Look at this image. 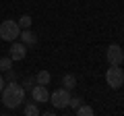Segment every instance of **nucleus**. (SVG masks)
Returning <instances> with one entry per match:
<instances>
[{"mask_svg":"<svg viewBox=\"0 0 124 116\" xmlns=\"http://www.w3.org/2000/svg\"><path fill=\"white\" fill-rule=\"evenodd\" d=\"M23 102H25V89H23V85L10 81L4 89H2V104H4L8 110H15V108H19Z\"/></svg>","mask_w":124,"mask_h":116,"instance_id":"1","label":"nucleus"},{"mask_svg":"<svg viewBox=\"0 0 124 116\" xmlns=\"http://www.w3.org/2000/svg\"><path fill=\"white\" fill-rule=\"evenodd\" d=\"M19 35H21V27H19L17 21H10V19L2 21V25H0V40L10 41V44H13Z\"/></svg>","mask_w":124,"mask_h":116,"instance_id":"2","label":"nucleus"},{"mask_svg":"<svg viewBox=\"0 0 124 116\" xmlns=\"http://www.w3.org/2000/svg\"><path fill=\"white\" fill-rule=\"evenodd\" d=\"M106 83L112 89H120L124 85V71L120 68V64H110V68L106 71Z\"/></svg>","mask_w":124,"mask_h":116,"instance_id":"3","label":"nucleus"},{"mask_svg":"<svg viewBox=\"0 0 124 116\" xmlns=\"http://www.w3.org/2000/svg\"><path fill=\"white\" fill-rule=\"evenodd\" d=\"M50 104H52L56 110H62V108H66L68 102H70V93H68L66 87H62V89H54V93H50Z\"/></svg>","mask_w":124,"mask_h":116,"instance_id":"4","label":"nucleus"},{"mask_svg":"<svg viewBox=\"0 0 124 116\" xmlns=\"http://www.w3.org/2000/svg\"><path fill=\"white\" fill-rule=\"evenodd\" d=\"M106 60L110 64H122L124 62V50L118 44H110L106 50Z\"/></svg>","mask_w":124,"mask_h":116,"instance_id":"5","label":"nucleus"},{"mask_svg":"<svg viewBox=\"0 0 124 116\" xmlns=\"http://www.w3.org/2000/svg\"><path fill=\"white\" fill-rule=\"evenodd\" d=\"M31 98H33V102H35V104H46V102L50 99V91H48V87H46V85L35 83L33 87H31Z\"/></svg>","mask_w":124,"mask_h":116,"instance_id":"6","label":"nucleus"},{"mask_svg":"<svg viewBox=\"0 0 124 116\" xmlns=\"http://www.w3.org/2000/svg\"><path fill=\"white\" fill-rule=\"evenodd\" d=\"M8 56L13 58V62H15V60H23V58L27 56V46L23 44V41H17V40H15L13 46H10V54H8Z\"/></svg>","mask_w":124,"mask_h":116,"instance_id":"7","label":"nucleus"},{"mask_svg":"<svg viewBox=\"0 0 124 116\" xmlns=\"http://www.w3.org/2000/svg\"><path fill=\"white\" fill-rule=\"evenodd\" d=\"M19 37H21V41L27 46V48L37 44V33H33L31 29H21V35H19Z\"/></svg>","mask_w":124,"mask_h":116,"instance_id":"8","label":"nucleus"},{"mask_svg":"<svg viewBox=\"0 0 124 116\" xmlns=\"http://www.w3.org/2000/svg\"><path fill=\"white\" fill-rule=\"evenodd\" d=\"M50 81H52V75H50L48 71H39L35 75V83H39V85H48Z\"/></svg>","mask_w":124,"mask_h":116,"instance_id":"9","label":"nucleus"},{"mask_svg":"<svg viewBox=\"0 0 124 116\" xmlns=\"http://www.w3.org/2000/svg\"><path fill=\"white\" fill-rule=\"evenodd\" d=\"M62 85H64L66 89H75V85H77V77H75V75H70V73H68V75H64V77H62Z\"/></svg>","mask_w":124,"mask_h":116,"instance_id":"10","label":"nucleus"},{"mask_svg":"<svg viewBox=\"0 0 124 116\" xmlns=\"http://www.w3.org/2000/svg\"><path fill=\"white\" fill-rule=\"evenodd\" d=\"M75 112H77V114H79V116H93V114H95V110H93L91 106H87V104H85V106H83V104H81V106L77 108Z\"/></svg>","mask_w":124,"mask_h":116,"instance_id":"11","label":"nucleus"},{"mask_svg":"<svg viewBox=\"0 0 124 116\" xmlns=\"http://www.w3.org/2000/svg\"><path fill=\"white\" fill-rule=\"evenodd\" d=\"M23 114H25V116H37V114H39L37 104H27V106L23 108Z\"/></svg>","mask_w":124,"mask_h":116,"instance_id":"12","label":"nucleus"},{"mask_svg":"<svg viewBox=\"0 0 124 116\" xmlns=\"http://www.w3.org/2000/svg\"><path fill=\"white\" fill-rule=\"evenodd\" d=\"M19 27H21V29H31V23H33V19L29 17V15H23L21 19H19Z\"/></svg>","mask_w":124,"mask_h":116,"instance_id":"13","label":"nucleus"},{"mask_svg":"<svg viewBox=\"0 0 124 116\" xmlns=\"http://www.w3.org/2000/svg\"><path fill=\"white\" fill-rule=\"evenodd\" d=\"M13 68V58L10 56H2L0 58V71H8Z\"/></svg>","mask_w":124,"mask_h":116,"instance_id":"14","label":"nucleus"},{"mask_svg":"<svg viewBox=\"0 0 124 116\" xmlns=\"http://www.w3.org/2000/svg\"><path fill=\"white\" fill-rule=\"evenodd\" d=\"M33 85H35V77H27V79L23 81V89H25V91H31Z\"/></svg>","mask_w":124,"mask_h":116,"instance_id":"15","label":"nucleus"},{"mask_svg":"<svg viewBox=\"0 0 124 116\" xmlns=\"http://www.w3.org/2000/svg\"><path fill=\"white\" fill-rule=\"evenodd\" d=\"M83 104V98H79V95H75V98H70V102H68V106L72 108V110H77V108Z\"/></svg>","mask_w":124,"mask_h":116,"instance_id":"16","label":"nucleus"},{"mask_svg":"<svg viewBox=\"0 0 124 116\" xmlns=\"http://www.w3.org/2000/svg\"><path fill=\"white\" fill-rule=\"evenodd\" d=\"M4 73H6V79H8V81H15V79H17V73H15L13 68H8V71H4Z\"/></svg>","mask_w":124,"mask_h":116,"instance_id":"17","label":"nucleus"},{"mask_svg":"<svg viewBox=\"0 0 124 116\" xmlns=\"http://www.w3.org/2000/svg\"><path fill=\"white\" fill-rule=\"evenodd\" d=\"M4 89V79H2V75H0V91Z\"/></svg>","mask_w":124,"mask_h":116,"instance_id":"18","label":"nucleus"}]
</instances>
